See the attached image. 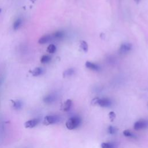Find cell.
<instances>
[{"label": "cell", "instance_id": "cell-1", "mask_svg": "<svg viewBox=\"0 0 148 148\" xmlns=\"http://www.w3.org/2000/svg\"><path fill=\"white\" fill-rule=\"evenodd\" d=\"M82 123V119L78 116H74L70 118L66 122L65 126L69 130H72L76 129L79 127Z\"/></svg>", "mask_w": 148, "mask_h": 148}, {"label": "cell", "instance_id": "cell-2", "mask_svg": "<svg viewBox=\"0 0 148 148\" xmlns=\"http://www.w3.org/2000/svg\"><path fill=\"white\" fill-rule=\"evenodd\" d=\"M91 104L93 105H98L103 108H108L112 105V101L110 99L107 98H100L96 97L92 100Z\"/></svg>", "mask_w": 148, "mask_h": 148}, {"label": "cell", "instance_id": "cell-3", "mask_svg": "<svg viewBox=\"0 0 148 148\" xmlns=\"http://www.w3.org/2000/svg\"><path fill=\"white\" fill-rule=\"evenodd\" d=\"M60 121V116L57 115H48L45 117L44 124L45 125H50L58 123Z\"/></svg>", "mask_w": 148, "mask_h": 148}, {"label": "cell", "instance_id": "cell-4", "mask_svg": "<svg viewBox=\"0 0 148 148\" xmlns=\"http://www.w3.org/2000/svg\"><path fill=\"white\" fill-rule=\"evenodd\" d=\"M148 120L145 119H141L137 121L134 124V128L136 130H140L147 128Z\"/></svg>", "mask_w": 148, "mask_h": 148}, {"label": "cell", "instance_id": "cell-5", "mask_svg": "<svg viewBox=\"0 0 148 148\" xmlns=\"http://www.w3.org/2000/svg\"><path fill=\"white\" fill-rule=\"evenodd\" d=\"M133 49V45L130 43H123L122 44L119 49V52L120 54H125Z\"/></svg>", "mask_w": 148, "mask_h": 148}, {"label": "cell", "instance_id": "cell-6", "mask_svg": "<svg viewBox=\"0 0 148 148\" xmlns=\"http://www.w3.org/2000/svg\"><path fill=\"white\" fill-rule=\"evenodd\" d=\"M40 122V120L38 118H35V119L29 120L25 122L24 127L26 128H32L38 125Z\"/></svg>", "mask_w": 148, "mask_h": 148}, {"label": "cell", "instance_id": "cell-7", "mask_svg": "<svg viewBox=\"0 0 148 148\" xmlns=\"http://www.w3.org/2000/svg\"><path fill=\"white\" fill-rule=\"evenodd\" d=\"M85 66L87 68L94 71L98 72L101 70V67L99 65L91 61H86L85 63Z\"/></svg>", "mask_w": 148, "mask_h": 148}, {"label": "cell", "instance_id": "cell-8", "mask_svg": "<svg viewBox=\"0 0 148 148\" xmlns=\"http://www.w3.org/2000/svg\"><path fill=\"white\" fill-rule=\"evenodd\" d=\"M52 39H53L52 35H49V34L45 35L40 38V40L38 41V43L40 44H45L48 43L50 41H52Z\"/></svg>", "mask_w": 148, "mask_h": 148}, {"label": "cell", "instance_id": "cell-9", "mask_svg": "<svg viewBox=\"0 0 148 148\" xmlns=\"http://www.w3.org/2000/svg\"><path fill=\"white\" fill-rule=\"evenodd\" d=\"M75 73V70L73 68H68L67 69L65 70L63 72V75L64 78H67V77H72V75H73Z\"/></svg>", "mask_w": 148, "mask_h": 148}, {"label": "cell", "instance_id": "cell-10", "mask_svg": "<svg viewBox=\"0 0 148 148\" xmlns=\"http://www.w3.org/2000/svg\"><path fill=\"white\" fill-rule=\"evenodd\" d=\"M64 36H65V33L63 31H57L52 35L53 38L56 40L63 39Z\"/></svg>", "mask_w": 148, "mask_h": 148}, {"label": "cell", "instance_id": "cell-11", "mask_svg": "<svg viewBox=\"0 0 148 148\" xmlns=\"http://www.w3.org/2000/svg\"><path fill=\"white\" fill-rule=\"evenodd\" d=\"M72 105V101L70 99L66 100L62 106V110H64V112H67V111H68L71 109Z\"/></svg>", "mask_w": 148, "mask_h": 148}, {"label": "cell", "instance_id": "cell-12", "mask_svg": "<svg viewBox=\"0 0 148 148\" xmlns=\"http://www.w3.org/2000/svg\"><path fill=\"white\" fill-rule=\"evenodd\" d=\"M56 96L53 94H50L44 97V101L47 104H51L53 102L56 100Z\"/></svg>", "mask_w": 148, "mask_h": 148}, {"label": "cell", "instance_id": "cell-13", "mask_svg": "<svg viewBox=\"0 0 148 148\" xmlns=\"http://www.w3.org/2000/svg\"><path fill=\"white\" fill-rule=\"evenodd\" d=\"M44 70L43 68L40 67H37L32 71V74L34 77H38L44 73Z\"/></svg>", "mask_w": 148, "mask_h": 148}, {"label": "cell", "instance_id": "cell-14", "mask_svg": "<svg viewBox=\"0 0 148 148\" xmlns=\"http://www.w3.org/2000/svg\"><path fill=\"white\" fill-rule=\"evenodd\" d=\"M23 23V20L22 18L19 17L17 18V19L15 21L13 25V28L15 30H17L18 29H19L20 27H21L22 24Z\"/></svg>", "mask_w": 148, "mask_h": 148}, {"label": "cell", "instance_id": "cell-15", "mask_svg": "<svg viewBox=\"0 0 148 148\" xmlns=\"http://www.w3.org/2000/svg\"><path fill=\"white\" fill-rule=\"evenodd\" d=\"M101 147V148H118L117 145L114 142H103Z\"/></svg>", "mask_w": 148, "mask_h": 148}, {"label": "cell", "instance_id": "cell-16", "mask_svg": "<svg viewBox=\"0 0 148 148\" xmlns=\"http://www.w3.org/2000/svg\"><path fill=\"white\" fill-rule=\"evenodd\" d=\"M123 135L126 137H130L132 138H136L137 136L131 131H130L128 130H126L123 131Z\"/></svg>", "mask_w": 148, "mask_h": 148}, {"label": "cell", "instance_id": "cell-17", "mask_svg": "<svg viewBox=\"0 0 148 148\" xmlns=\"http://www.w3.org/2000/svg\"><path fill=\"white\" fill-rule=\"evenodd\" d=\"M52 60V58L50 56L48 55H44L41 58V62L43 64H46L49 63Z\"/></svg>", "mask_w": 148, "mask_h": 148}, {"label": "cell", "instance_id": "cell-18", "mask_svg": "<svg viewBox=\"0 0 148 148\" xmlns=\"http://www.w3.org/2000/svg\"><path fill=\"white\" fill-rule=\"evenodd\" d=\"M81 48L85 53H87L89 50V45L85 41H81Z\"/></svg>", "mask_w": 148, "mask_h": 148}, {"label": "cell", "instance_id": "cell-19", "mask_svg": "<svg viewBox=\"0 0 148 148\" xmlns=\"http://www.w3.org/2000/svg\"><path fill=\"white\" fill-rule=\"evenodd\" d=\"M56 49H57L56 46L54 44H50L48 46V47L47 48V52L49 53L53 54L56 52Z\"/></svg>", "mask_w": 148, "mask_h": 148}, {"label": "cell", "instance_id": "cell-20", "mask_svg": "<svg viewBox=\"0 0 148 148\" xmlns=\"http://www.w3.org/2000/svg\"><path fill=\"white\" fill-rule=\"evenodd\" d=\"M117 131H118V129L116 128H115V127L110 126L108 128V133L109 134H111V135L115 134L117 133Z\"/></svg>", "mask_w": 148, "mask_h": 148}, {"label": "cell", "instance_id": "cell-21", "mask_svg": "<svg viewBox=\"0 0 148 148\" xmlns=\"http://www.w3.org/2000/svg\"><path fill=\"white\" fill-rule=\"evenodd\" d=\"M13 107L16 109H20L22 106H23V103L22 101H13Z\"/></svg>", "mask_w": 148, "mask_h": 148}, {"label": "cell", "instance_id": "cell-22", "mask_svg": "<svg viewBox=\"0 0 148 148\" xmlns=\"http://www.w3.org/2000/svg\"><path fill=\"white\" fill-rule=\"evenodd\" d=\"M109 119H110L111 122H113V121L115 120V118H116V114H115V113L114 112H109Z\"/></svg>", "mask_w": 148, "mask_h": 148}, {"label": "cell", "instance_id": "cell-23", "mask_svg": "<svg viewBox=\"0 0 148 148\" xmlns=\"http://www.w3.org/2000/svg\"><path fill=\"white\" fill-rule=\"evenodd\" d=\"M134 1L137 3V4H139L141 1V0H134Z\"/></svg>", "mask_w": 148, "mask_h": 148}, {"label": "cell", "instance_id": "cell-24", "mask_svg": "<svg viewBox=\"0 0 148 148\" xmlns=\"http://www.w3.org/2000/svg\"><path fill=\"white\" fill-rule=\"evenodd\" d=\"M1 9H0V12H1Z\"/></svg>", "mask_w": 148, "mask_h": 148}]
</instances>
